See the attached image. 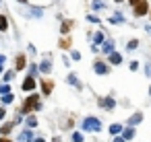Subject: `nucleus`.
Masks as SVG:
<instances>
[{"mask_svg": "<svg viewBox=\"0 0 151 142\" xmlns=\"http://www.w3.org/2000/svg\"><path fill=\"white\" fill-rule=\"evenodd\" d=\"M81 128L87 130V132H99L101 130V121L97 117H85L83 124H81Z\"/></svg>", "mask_w": 151, "mask_h": 142, "instance_id": "nucleus-1", "label": "nucleus"}, {"mask_svg": "<svg viewBox=\"0 0 151 142\" xmlns=\"http://www.w3.org/2000/svg\"><path fill=\"white\" fill-rule=\"evenodd\" d=\"M42 105H40V95H29L27 99H25V105H23V113H29L31 109H40Z\"/></svg>", "mask_w": 151, "mask_h": 142, "instance_id": "nucleus-2", "label": "nucleus"}, {"mask_svg": "<svg viewBox=\"0 0 151 142\" xmlns=\"http://www.w3.org/2000/svg\"><path fill=\"white\" fill-rule=\"evenodd\" d=\"M149 13V4H147V0H143V2H139L137 6H134V15L137 17H143V15H147Z\"/></svg>", "mask_w": 151, "mask_h": 142, "instance_id": "nucleus-3", "label": "nucleus"}, {"mask_svg": "<svg viewBox=\"0 0 151 142\" xmlns=\"http://www.w3.org/2000/svg\"><path fill=\"white\" fill-rule=\"evenodd\" d=\"M33 89H35V78H33V76H27V78L23 80V91L29 93V91H33Z\"/></svg>", "mask_w": 151, "mask_h": 142, "instance_id": "nucleus-4", "label": "nucleus"}, {"mask_svg": "<svg viewBox=\"0 0 151 142\" xmlns=\"http://www.w3.org/2000/svg\"><path fill=\"white\" fill-rule=\"evenodd\" d=\"M93 70H95L97 74H106V72H108V66H106L104 62H95V64H93Z\"/></svg>", "mask_w": 151, "mask_h": 142, "instance_id": "nucleus-5", "label": "nucleus"}, {"mask_svg": "<svg viewBox=\"0 0 151 142\" xmlns=\"http://www.w3.org/2000/svg\"><path fill=\"white\" fill-rule=\"evenodd\" d=\"M99 103H101V105H104V107H106V109H114V105H116V103H114V99H112V97H108V99H101V101H99Z\"/></svg>", "mask_w": 151, "mask_h": 142, "instance_id": "nucleus-6", "label": "nucleus"}, {"mask_svg": "<svg viewBox=\"0 0 151 142\" xmlns=\"http://www.w3.org/2000/svg\"><path fill=\"white\" fill-rule=\"evenodd\" d=\"M25 68V56H17V64H15V70H23Z\"/></svg>", "mask_w": 151, "mask_h": 142, "instance_id": "nucleus-7", "label": "nucleus"}, {"mask_svg": "<svg viewBox=\"0 0 151 142\" xmlns=\"http://www.w3.org/2000/svg\"><path fill=\"white\" fill-rule=\"evenodd\" d=\"M110 62H112L114 66H116V64H120V62H122V58H120V54H116V52H112V54H110Z\"/></svg>", "mask_w": 151, "mask_h": 142, "instance_id": "nucleus-8", "label": "nucleus"}, {"mask_svg": "<svg viewBox=\"0 0 151 142\" xmlns=\"http://www.w3.org/2000/svg\"><path fill=\"white\" fill-rule=\"evenodd\" d=\"M42 91H44V95H50V91H52V84H50L48 80H42Z\"/></svg>", "mask_w": 151, "mask_h": 142, "instance_id": "nucleus-9", "label": "nucleus"}, {"mask_svg": "<svg viewBox=\"0 0 151 142\" xmlns=\"http://www.w3.org/2000/svg\"><path fill=\"white\" fill-rule=\"evenodd\" d=\"M120 132H122V126H120V124H112V126H110V134H112V136H114V134H120Z\"/></svg>", "mask_w": 151, "mask_h": 142, "instance_id": "nucleus-10", "label": "nucleus"}, {"mask_svg": "<svg viewBox=\"0 0 151 142\" xmlns=\"http://www.w3.org/2000/svg\"><path fill=\"white\" fill-rule=\"evenodd\" d=\"M141 119H143V115H141V113H134V115L128 119V124H130V126H134V124H139Z\"/></svg>", "mask_w": 151, "mask_h": 142, "instance_id": "nucleus-11", "label": "nucleus"}, {"mask_svg": "<svg viewBox=\"0 0 151 142\" xmlns=\"http://www.w3.org/2000/svg\"><path fill=\"white\" fill-rule=\"evenodd\" d=\"M19 142H31V132L27 130V132H23L21 134V138H19Z\"/></svg>", "mask_w": 151, "mask_h": 142, "instance_id": "nucleus-12", "label": "nucleus"}, {"mask_svg": "<svg viewBox=\"0 0 151 142\" xmlns=\"http://www.w3.org/2000/svg\"><path fill=\"white\" fill-rule=\"evenodd\" d=\"M9 29V23H6V17L0 15V31H6Z\"/></svg>", "mask_w": 151, "mask_h": 142, "instance_id": "nucleus-13", "label": "nucleus"}, {"mask_svg": "<svg viewBox=\"0 0 151 142\" xmlns=\"http://www.w3.org/2000/svg\"><path fill=\"white\" fill-rule=\"evenodd\" d=\"M104 52L112 54V52H114V41H106V43H104Z\"/></svg>", "mask_w": 151, "mask_h": 142, "instance_id": "nucleus-14", "label": "nucleus"}, {"mask_svg": "<svg viewBox=\"0 0 151 142\" xmlns=\"http://www.w3.org/2000/svg\"><path fill=\"white\" fill-rule=\"evenodd\" d=\"M11 130H13V124H4L2 128H0V132H2L4 136H6V134H11Z\"/></svg>", "mask_w": 151, "mask_h": 142, "instance_id": "nucleus-15", "label": "nucleus"}, {"mask_svg": "<svg viewBox=\"0 0 151 142\" xmlns=\"http://www.w3.org/2000/svg\"><path fill=\"white\" fill-rule=\"evenodd\" d=\"M68 82H70V84H75L77 89H81V82L77 80V76H75V74H70V76H68Z\"/></svg>", "mask_w": 151, "mask_h": 142, "instance_id": "nucleus-16", "label": "nucleus"}, {"mask_svg": "<svg viewBox=\"0 0 151 142\" xmlns=\"http://www.w3.org/2000/svg\"><path fill=\"white\" fill-rule=\"evenodd\" d=\"M13 101H15V97H13L11 93H9V95H2V103H4V105H9V103H13Z\"/></svg>", "mask_w": 151, "mask_h": 142, "instance_id": "nucleus-17", "label": "nucleus"}, {"mask_svg": "<svg viewBox=\"0 0 151 142\" xmlns=\"http://www.w3.org/2000/svg\"><path fill=\"white\" fill-rule=\"evenodd\" d=\"M132 136H134V128L130 126V128H126V130H124V138H128V140H130Z\"/></svg>", "mask_w": 151, "mask_h": 142, "instance_id": "nucleus-18", "label": "nucleus"}, {"mask_svg": "<svg viewBox=\"0 0 151 142\" xmlns=\"http://www.w3.org/2000/svg\"><path fill=\"white\" fill-rule=\"evenodd\" d=\"M27 126H29V128H35V126H37V119H35L33 115H29V117H27Z\"/></svg>", "mask_w": 151, "mask_h": 142, "instance_id": "nucleus-19", "label": "nucleus"}, {"mask_svg": "<svg viewBox=\"0 0 151 142\" xmlns=\"http://www.w3.org/2000/svg\"><path fill=\"white\" fill-rule=\"evenodd\" d=\"M73 142H83V134L81 132H75L73 134Z\"/></svg>", "mask_w": 151, "mask_h": 142, "instance_id": "nucleus-20", "label": "nucleus"}, {"mask_svg": "<svg viewBox=\"0 0 151 142\" xmlns=\"http://www.w3.org/2000/svg\"><path fill=\"white\" fill-rule=\"evenodd\" d=\"M50 70H52V64L50 62H44L42 64V72H50Z\"/></svg>", "mask_w": 151, "mask_h": 142, "instance_id": "nucleus-21", "label": "nucleus"}, {"mask_svg": "<svg viewBox=\"0 0 151 142\" xmlns=\"http://www.w3.org/2000/svg\"><path fill=\"white\" fill-rule=\"evenodd\" d=\"M134 48H139V41L137 39H130L128 41V50H134Z\"/></svg>", "mask_w": 151, "mask_h": 142, "instance_id": "nucleus-22", "label": "nucleus"}, {"mask_svg": "<svg viewBox=\"0 0 151 142\" xmlns=\"http://www.w3.org/2000/svg\"><path fill=\"white\" fill-rule=\"evenodd\" d=\"M0 93H2V95H9V93H11L9 84H2V87H0Z\"/></svg>", "mask_w": 151, "mask_h": 142, "instance_id": "nucleus-23", "label": "nucleus"}, {"mask_svg": "<svg viewBox=\"0 0 151 142\" xmlns=\"http://www.w3.org/2000/svg\"><path fill=\"white\" fill-rule=\"evenodd\" d=\"M68 27H70V23H62V27H60V31H62V33H68V31H70Z\"/></svg>", "mask_w": 151, "mask_h": 142, "instance_id": "nucleus-24", "label": "nucleus"}, {"mask_svg": "<svg viewBox=\"0 0 151 142\" xmlns=\"http://www.w3.org/2000/svg\"><path fill=\"white\" fill-rule=\"evenodd\" d=\"M101 41H104V35H101V33H97V35H95V45H99Z\"/></svg>", "mask_w": 151, "mask_h": 142, "instance_id": "nucleus-25", "label": "nucleus"}, {"mask_svg": "<svg viewBox=\"0 0 151 142\" xmlns=\"http://www.w3.org/2000/svg\"><path fill=\"white\" fill-rule=\"evenodd\" d=\"M35 72H37V66L31 64V68H29V76H35Z\"/></svg>", "mask_w": 151, "mask_h": 142, "instance_id": "nucleus-26", "label": "nucleus"}, {"mask_svg": "<svg viewBox=\"0 0 151 142\" xmlns=\"http://www.w3.org/2000/svg\"><path fill=\"white\" fill-rule=\"evenodd\" d=\"M13 74H15V72H13V70H9V72H6V74H4V80H6V82H9V80H11V78H13Z\"/></svg>", "mask_w": 151, "mask_h": 142, "instance_id": "nucleus-27", "label": "nucleus"}, {"mask_svg": "<svg viewBox=\"0 0 151 142\" xmlns=\"http://www.w3.org/2000/svg\"><path fill=\"white\" fill-rule=\"evenodd\" d=\"M4 115H6V109H4V107H0V119H4Z\"/></svg>", "mask_w": 151, "mask_h": 142, "instance_id": "nucleus-28", "label": "nucleus"}, {"mask_svg": "<svg viewBox=\"0 0 151 142\" xmlns=\"http://www.w3.org/2000/svg\"><path fill=\"white\" fill-rule=\"evenodd\" d=\"M139 2H143V0H130V4H132V6H137Z\"/></svg>", "mask_w": 151, "mask_h": 142, "instance_id": "nucleus-29", "label": "nucleus"}, {"mask_svg": "<svg viewBox=\"0 0 151 142\" xmlns=\"http://www.w3.org/2000/svg\"><path fill=\"white\" fill-rule=\"evenodd\" d=\"M0 142H11V140L9 138H0Z\"/></svg>", "mask_w": 151, "mask_h": 142, "instance_id": "nucleus-30", "label": "nucleus"}, {"mask_svg": "<svg viewBox=\"0 0 151 142\" xmlns=\"http://www.w3.org/2000/svg\"><path fill=\"white\" fill-rule=\"evenodd\" d=\"M114 142H124V138H116V140H114Z\"/></svg>", "mask_w": 151, "mask_h": 142, "instance_id": "nucleus-31", "label": "nucleus"}, {"mask_svg": "<svg viewBox=\"0 0 151 142\" xmlns=\"http://www.w3.org/2000/svg\"><path fill=\"white\" fill-rule=\"evenodd\" d=\"M35 142H44V138H37V140H35Z\"/></svg>", "mask_w": 151, "mask_h": 142, "instance_id": "nucleus-32", "label": "nucleus"}, {"mask_svg": "<svg viewBox=\"0 0 151 142\" xmlns=\"http://www.w3.org/2000/svg\"><path fill=\"white\" fill-rule=\"evenodd\" d=\"M54 142H60V138H54Z\"/></svg>", "mask_w": 151, "mask_h": 142, "instance_id": "nucleus-33", "label": "nucleus"}, {"mask_svg": "<svg viewBox=\"0 0 151 142\" xmlns=\"http://www.w3.org/2000/svg\"><path fill=\"white\" fill-rule=\"evenodd\" d=\"M19 2H27V0H19Z\"/></svg>", "mask_w": 151, "mask_h": 142, "instance_id": "nucleus-34", "label": "nucleus"}, {"mask_svg": "<svg viewBox=\"0 0 151 142\" xmlns=\"http://www.w3.org/2000/svg\"><path fill=\"white\" fill-rule=\"evenodd\" d=\"M0 72H2V66H0Z\"/></svg>", "mask_w": 151, "mask_h": 142, "instance_id": "nucleus-35", "label": "nucleus"}, {"mask_svg": "<svg viewBox=\"0 0 151 142\" xmlns=\"http://www.w3.org/2000/svg\"><path fill=\"white\" fill-rule=\"evenodd\" d=\"M116 2H122V0H116Z\"/></svg>", "mask_w": 151, "mask_h": 142, "instance_id": "nucleus-36", "label": "nucleus"}, {"mask_svg": "<svg viewBox=\"0 0 151 142\" xmlns=\"http://www.w3.org/2000/svg\"><path fill=\"white\" fill-rule=\"evenodd\" d=\"M149 93H151V91H149Z\"/></svg>", "mask_w": 151, "mask_h": 142, "instance_id": "nucleus-37", "label": "nucleus"}]
</instances>
